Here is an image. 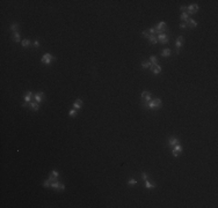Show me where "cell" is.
<instances>
[{"instance_id": "9", "label": "cell", "mask_w": 218, "mask_h": 208, "mask_svg": "<svg viewBox=\"0 0 218 208\" xmlns=\"http://www.w3.org/2000/svg\"><path fill=\"white\" fill-rule=\"evenodd\" d=\"M184 43V37L183 36H179L178 38H176V42H175V49H176V53H180V49L181 46L183 45Z\"/></svg>"}, {"instance_id": "20", "label": "cell", "mask_w": 218, "mask_h": 208, "mask_svg": "<svg viewBox=\"0 0 218 208\" xmlns=\"http://www.w3.org/2000/svg\"><path fill=\"white\" fill-rule=\"evenodd\" d=\"M21 45H22V47H25V49H28V47L32 45V42H30L29 38H25V39H22V42H21Z\"/></svg>"}, {"instance_id": "22", "label": "cell", "mask_w": 218, "mask_h": 208, "mask_svg": "<svg viewBox=\"0 0 218 208\" xmlns=\"http://www.w3.org/2000/svg\"><path fill=\"white\" fill-rule=\"evenodd\" d=\"M59 184H61V181H59V180L51 181V186H50V187L54 188V190H56V191H58L59 190Z\"/></svg>"}, {"instance_id": "2", "label": "cell", "mask_w": 218, "mask_h": 208, "mask_svg": "<svg viewBox=\"0 0 218 208\" xmlns=\"http://www.w3.org/2000/svg\"><path fill=\"white\" fill-rule=\"evenodd\" d=\"M151 99H152V94L150 91H147V90H144L142 93V95H140V103H142V105L148 103Z\"/></svg>"}, {"instance_id": "12", "label": "cell", "mask_w": 218, "mask_h": 208, "mask_svg": "<svg viewBox=\"0 0 218 208\" xmlns=\"http://www.w3.org/2000/svg\"><path fill=\"white\" fill-rule=\"evenodd\" d=\"M161 66L159 65V64H157V65H154V66H151L150 67V72L151 73H153L154 75H158V74H160L161 73Z\"/></svg>"}, {"instance_id": "11", "label": "cell", "mask_w": 218, "mask_h": 208, "mask_svg": "<svg viewBox=\"0 0 218 208\" xmlns=\"http://www.w3.org/2000/svg\"><path fill=\"white\" fill-rule=\"evenodd\" d=\"M178 143H180V140H179L176 137H171L168 138V140H167V146L171 148H173L175 145H178Z\"/></svg>"}, {"instance_id": "25", "label": "cell", "mask_w": 218, "mask_h": 208, "mask_svg": "<svg viewBox=\"0 0 218 208\" xmlns=\"http://www.w3.org/2000/svg\"><path fill=\"white\" fill-rule=\"evenodd\" d=\"M126 185L128 186H135V185H137V180L132 177V178H130L128 181H126Z\"/></svg>"}, {"instance_id": "21", "label": "cell", "mask_w": 218, "mask_h": 208, "mask_svg": "<svg viewBox=\"0 0 218 208\" xmlns=\"http://www.w3.org/2000/svg\"><path fill=\"white\" fill-rule=\"evenodd\" d=\"M19 28H20L19 23H12L11 27H9V30H11L12 32H16V31H19Z\"/></svg>"}, {"instance_id": "14", "label": "cell", "mask_w": 218, "mask_h": 208, "mask_svg": "<svg viewBox=\"0 0 218 208\" xmlns=\"http://www.w3.org/2000/svg\"><path fill=\"white\" fill-rule=\"evenodd\" d=\"M186 24H187V27H189V28H191V29H194V28L197 27V21L194 20V19H190V18H189L188 21L186 22Z\"/></svg>"}, {"instance_id": "36", "label": "cell", "mask_w": 218, "mask_h": 208, "mask_svg": "<svg viewBox=\"0 0 218 208\" xmlns=\"http://www.w3.org/2000/svg\"><path fill=\"white\" fill-rule=\"evenodd\" d=\"M180 9H181L182 12H186V9H187V6H181V7H180Z\"/></svg>"}, {"instance_id": "16", "label": "cell", "mask_w": 218, "mask_h": 208, "mask_svg": "<svg viewBox=\"0 0 218 208\" xmlns=\"http://www.w3.org/2000/svg\"><path fill=\"white\" fill-rule=\"evenodd\" d=\"M12 39H13V42L14 43H20V42H22V39H21V36H20V32L19 31H16V32H13V35H12Z\"/></svg>"}, {"instance_id": "17", "label": "cell", "mask_w": 218, "mask_h": 208, "mask_svg": "<svg viewBox=\"0 0 218 208\" xmlns=\"http://www.w3.org/2000/svg\"><path fill=\"white\" fill-rule=\"evenodd\" d=\"M171 54H172L171 49H164L161 52H160V56L164 57V58H168V57H171Z\"/></svg>"}, {"instance_id": "18", "label": "cell", "mask_w": 218, "mask_h": 208, "mask_svg": "<svg viewBox=\"0 0 218 208\" xmlns=\"http://www.w3.org/2000/svg\"><path fill=\"white\" fill-rule=\"evenodd\" d=\"M144 187L146 188V190H154L157 186H155L154 184L150 183V181H148V179H147V180H144Z\"/></svg>"}, {"instance_id": "10", "label": "cell", "mask_w": 218, "mask_h": 208, "mask_svg": "<svg viewBox=\"0 0 218 208\" xmlns=\"http://www.w3.org/2000/svg\"><path fill=\"white\" fill-rule=\"evenodd\" d=\"M45 98V94L43 91H38V93H35L34 95V99L35 102H37L38 104H41L43 102V99Z\"/></svg>"}, {"instance_id": "23", "label": "cell", "mask_w": 218, "mask_h": 208, "mask_svg": "<svg viewBox=\"0 0 218 208\" xmlns=\"http://www.w3.org/2000/svg\"><path fill=\"white\" fill-rule=\"evenodd\" d=\"M188 19H189V15H188V14H187L186 12H182L181 15H180V20L182 21V22L186 23L187 21H188Z\"/></svg>"}, {"instance_id": "8", "label": "cell", "mask_w": 218, "mask_h": 208, "mask_svg": "<svg viewBox=\"0 0 218 208\" xmlns=\"http://www.w3.org/2000/svg\"><path fill=\"white\" fill-rule=\"evenodd\" d=\"M34 93L30 91V90H28V91H26L25 94H23V103H27L29 104L30 102H32V99L34 98Z\"/></svg>"}, {"instance_id": "30", "label": "cell", "mask_w": 218, "mask_h": 208, "mask_svg": "<svg viewBox=\"0 0 218 208\" xmlns=\"http://www.w3.org/2000/svg\"><path fill=\"white\" fill-rule=\"evenodd\" d=\"M146 31H147L150 35H155V28L154 27H151V28H148Z\"/></svg>"}, {"instance_id": "27", "label": "cell", "mask_w": 218, "mask_h": 208, "mask_svg": "<svg viewBox=\"0 0 218 208\" xmlns=\"http://www.w3.org/2000/svg\"><path fill=\"white\" fill-rule=\"evenodd\" d=\"M42 185H43V187H45V188H49L50 186H51V180H50L49 178L47 179V180H44L42 183Z\"/></svg>"}, {"instance_id": "19", "label": "cell", "mask_w": 218, "mask_h": 208, "mask_svg": "<svg viewBox=\"0 0 218 208\" xmlns=\"http://www.w3.org/2000/svg\"><path fill=\"white\" fill-rule=\"evenodd\" d=\"M147 39H148V42H150L152 45L158 44V38H157V36H155V35H148Z\"/></svg>"}, {"instance_id": "26", "label": "cell", "mask_w": 218, "mask_h": 208, "mask_svg": "<svg viewBox=\"0 0 218 208\" xmlns=\"http://www.w3.org/2000/svg\"><path fill=\"white\" fill-rule=\"evenodd\" d=\"M150 63H151V65H152V66L157 65V64H158V58L155 56H151L150 57Z\"/></svg>"}, {"instance_id": "28", "label": "cell", "mask_w": 218, "mask_h": 208, "mask_svg": "<svg viewBox=\"0 0 218 208\" xmlns=\"http://www.w3.org/2000/svg\"><path fill=\"white\" fill-rule=\"evenodd\" d=\"M77 114H78V110H76V109H71L70 111H69V116L72 117V118H74Z\"/></svg>"}, {"instance_id": "4", "label": "cell", "mask_w": 218, "mask_h": 208, "mask_svg": "<svg viewBox=\"0 0 218 208\" xmlns=\"http://www.w3.org/2000/svg\"><path fill=\"white\" fill-rule=\"evenodd\" d=\"M154 28H155V35H159V34L165 32L167 30V24H166L165 21H160Z\"/></svg>"}, {"instance_id": "31", "label": "cell", "mask_w": 218, "mask_h": 208, "mask_svg": "<svg viewBox=\"0 0 218 208\" xmlns=\"http://www.w3.org/2000/svg\"><path fill=\"white\" fill-rule=\"evenodd\" d=\"M33 47H34V49H38V47H40V42H38V39L34 40V43H33Z\"/></svg>"}, {"instance_id": "35", "label": "cell", "mask_w": 218, "mask_h": 208, "mask_svg": "<svg viewBox=\"0 0 218 208\" xmlns=\"http://www.w3.org/2000/svg\"><path fill=\"white\" fill-rule=\"evenodd\" d=\"M180 28H181V29H186V28H187V24H186L184 22H181V23H180Z\"/></svg>"}, {"instance_id": "13", "label": "cell", "mask_w": 218, "mask_h": 208, "mask_svg": "<svg viewBox=\"0 0 218 208\" xmlns=\"http://www.w3.org/2000/svg\"><path fill=\"white\" fill-rule=\"evenodd\" d=\"M82 104H84L82 99H81V98H77L76 101L73 102L72 107H73V109H76V110H80L81 107H82Z\"/></svg>"}, {"instance_id": "7", "label": "cell", "mask_w": 218, "mask_h": 208, "mask_svg": "<svg viewBox=\"0 0 218 208\" xmlns=\"http://www.w3.org/2000/svg\"><path fill=\"white\" fill-rule=\"evenodd\" d=\"M182 152H183V147H182V145H180V143L175 145L173 148H172V155H173L174 157H178Z\"/></svg>"}, {"instance_id": "6", "label": "cell", "mask_w": 218, "mask_h": 208, "mask_svg": "<svg viewBox=\"0 0 218 208\" xmlns=\"http://www.w3.org/2000/svg\"><path fill=\"white\" fill-rule=\"evenodd\" d=\"M198 12V5L197 4H193V5H189L187 6V9H186V13L188 15H193V14H196Z\"/></svg>"}, {"instance_id": "32", "label": "cell", "mask_w": 218, "mask_h": 208, "mask_svg": "<svg viewBox=\"0 0 218 208\" xmlns=\"http://www.w3.org/2000/svg\"><path fill=\"white\" fill-rule=\"evenodd\" d=\"M142 179L143 180H147L148 179V174L146 172H142Z\"/></svg>"}, {"instance_id": "33", "label": "cell", "mask_w": 218, "mask_h": 208, "mask_svg": "<svg viewBox=\"0 0 218 208\" xmlns=\"http://www.w3.org/2000/svg\"><path fill=\"white\" fill-rule=\"evenodd\" d=\"M58 191H65V185H64L63 183L59 184V190Z\"/></svg>"}, {"instance_id": "15", "label": "cell", "mask_w": 218, "mask_h": 208, "mask_svg": "<svg viewBox=\"0 0 218 208\" xmlns=\"http://www.w3.org/2000/svg\"><path fill=\"white\" fill-rule=\"evenodd\" d=\"M28 107H29L32 111L37 112L38 110H40V104H38L37 102H30V103L28 104Z\"/></svg>"}, {"instance_id": "1", "label": "cell", "mask_w": 218, "mask_h": 208, "mask_svg": "<svg viewBox=\"0 0 218 208\" xmlns=\"http://www.w3.org/2000/svg\"><path fill=\"white\" fill-rule=\"evenodd\" d=\"M161 105H162V101H161V98H154V99H151L148 103H146L145 105H143V107H145V109H147V110H158V109H160L161 107Z\"/></svg>"}, {"instance_id": "24", "label": "cell", "mask_w": 218, "mask_h": 208, "mask_svg": "<svg viewBox=\"0 0 218 208\" xmlns=\"http://www.w3.org/2000/svg\"><path fill=\"white\" fill-rule=\"evenodd\" d=\"M151 63L150 61H146V60H143L142 61V68L143 69H150V67H151Z\"/></svg>"}, {"instance_id": "5", "label": "cell", "mask_w": 218, "mask_h": 208, "mask_svg": "<svg viewBox=\"0 0 218 208\" xmlns=\"http://www.w3.org/2000/svg\"><path fill=\"white\" fill-rule=\"evenodd\" d=\"M157 38H158V43H160V44H167L169 42V37L166 32H161V34L157 35Z\"/></svg>"}, {"instance_id": "34", "label": "cell", "mask_w": 218, "mask_h": 208, "mask_svg": "<svg viewBox=\"0 0 218 208\" xmlns=\"http://www.w3.org/2000/svg\"><path fill=\"white\" fill-rule=\"evenodd\" d=\"M142 35L144 36L145 38H147V37H148V35H150V34H148V32L146 31V30H143V31H142Z\"/></svg>"}, {"instance_id": "3", "label": "cell", "mask_w": 218, "mask_h": 208, "mask_svg": "<svg viewBox=\"0 0 218 208\" xmlns=\"http://www.w3.org/2000/svg\"><path fill=\"white\" fill-rule=\"evenodd\" d=\"M55 59H56V58H55L51 53H44L42 56V58H41V63L44 64V65H47V66H49L50 64L55 60Z\"/></svg>"}, {"instance_id": "29", "label": "cell", "mask_w": 218, "mask_h": 208, "mask_svg": "<svg viewBox=\"0 0 218 208\" xmlns=\"http://www.w3.org/2000/svg\"><path fill=\"white\" fill-rule=\"evenodd\" d=\"M49 176H52V177H55V178H59V172L57 170H52Z\"/></svg>"}]
</instances>
